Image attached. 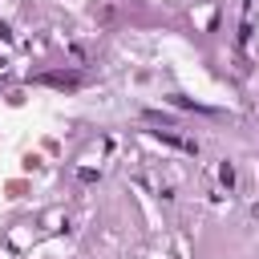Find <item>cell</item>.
<instances>
[{
	"label": "cell",
	"instance_id": "6da1fadb",
	"mask_svg": "<svg viewBox=\"0 0 259 259\" xmlns=\"http://www.w3.org/2000/svg\"><path fill=\"white\" fill-rule=\"evenodd\" d=\"M45 85H61V89H73L77 85V77H61V73H53V77H40Z\"/></svg>",
	"mask_w": 259,
	"mask_h": 259
}]
</instances>
